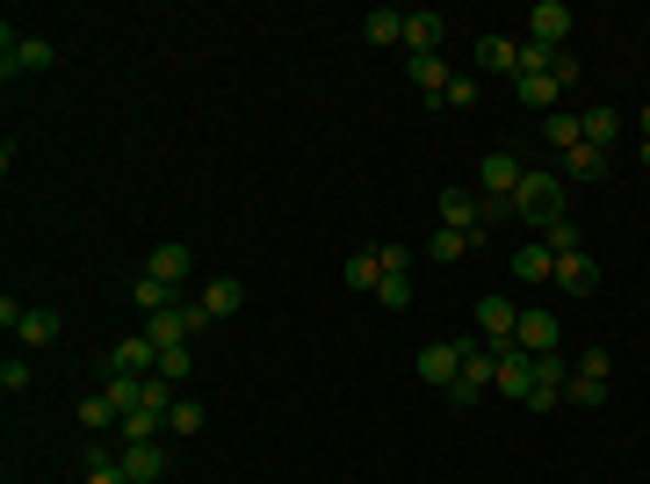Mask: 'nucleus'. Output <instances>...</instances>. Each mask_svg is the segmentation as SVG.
Wrapping results in <instances>:
<instances>
[{"mask_svg": "<svg viewBox=\"0 0 650 484\" xmlns=\"http://www.w3.org/2000/svg\"><path fill=\"white\" fill-rule=\"evenodd\" d=\"M564 173H542V167H528L520 173V189H514V217H528L535 232H549L557 217H571V203H564Z\"/></svg>", "mask_w": 650, "mask_h": 484, "instance_id": "nucleus-1", "label": "nucleus"}, {"mask_svg": "<svg viewBox=\"0 0 650 484\" xmlns=\"http://www.w3.org/2000/svg\"><path fill=\"white\" fill-rule=\"evenodd\" d=\"M58 44L52 36H22L15 22H0V80H22V72H52Z\"/></svg>", "mask_w": 650, "mask_h": 484, "instance_id": "nucleus-2", "label": "nucleus"}, {"mask_svg": "<svg viewBox=\"0 0 650 484\" xmlns=\"http://www.w3.org/2000/svg\"><path fill=\"white\" fill-rule=\"evenodd\" d=\"M607 347H593V354H579V362H571V383H564V398L571 405H585V413H599V405H607Z\"/></svg>", "mask_w": 650, "mask_h": 484, "instance_id": "nucleus-3", "label": "nucleus"}, {"mask_svg": "<svg viewBox=\"0 0 650 484\" xmlns=\"http://www.w3.org/2000/svg\"><path fill=\"white\" fill-rule=\"evenodd\" d=\"M520 173H528V159H514V153H484V167H478V195H484V203H514Z\"/></svg>", "mask_w": 650, "mask_h": 484, "instance_id": "nucleus-4", "label": "nucleus"}, {"mask_svg": "<svg viewBox=\"0 0 650 484\" xmlns=\"http://www.w3.org/2000/svg\"><path fill=\"white\" fill-rule=\"evenodd\" d=\"M492 391H506L514 405H528V391H535V354H528V347H498V376H492Z\"/></svg>", "mask_w": 650, "mask_h": 484, "instance_id": "nucleus-5", "label": "nucleus"}, {"mask_svg": "<svg viewBox=\"0 0 650 484\" xmlns=\"http://www.w3.org/2000/svg\"><path fill=\"white\" fill-rule=\"evenodd\" d=\"M564 383H571V362H564V354H535V391H528V405H535V413H557V405H564Z\"/></svg>", "mask_w": 650, "mask_h": 484, "instance_id": "nucleus-6", "label": "nucleus"}, {"mask_svg": "<svg viewBox=\"0 0 650 484\" xmlns=\"http://www.w3.org/2000/svg\"><path fill=\"white\" fill-rule=\"evenodd\" d=\"M441 232H462V239H478V232H484V195H470V189H441Z\"/></svg>", "mask_w": 650, "mask_h": 484, "instance_id": "nucleus-7", "label": "nucleus"}, {"mask_svg": "<svg viewBox=\"0 0 650 484\" xmlns=\"http://www.w3.org/2000/svg\"><path fill=\"white\" fill-rule=\"evenodd\" d=\"M564 36H571V8H564V0H535V8H528V44L564 52Z\"/></svg>", "mask_w": 650, "mask_h": 484, "instance_id": "nucleus-8", "label": "nucleus"}, {"mask_svg": "<svg viewBox=\"0 0 650 484\" xmlns=\"http://www.w3.org/2000/svg\"><path fill=\"white\" fill-rule=\"evenodd\" d=\"M109 369H116V376H159V347L145 340V326H137L131 340L109 347Z\"/></svg>", "mask_w": 650, "mask_h": 484, "instance_id": "nucleus-9", "label": "nucleus"}, {"mask_svg": "<svg viewBox=\"0 0 650 484\" xmlns=\"http://www.w3.org/2000/svg\"><path fill=\"white\" fill-rule=\"evenodd\" d=\"M514 326H520V304H514V296H484V304H478V340L514 347Z\"/></svg>", "mask_w": 650, "mask_h": 484, "instance_id": "nucleus-10", "label": "nucleus"}, {"mask_svg": "<svg viewBox=\"0 0 650 484\" xmlns=\"http://www.w3.org/2000/svg\"><path fill=\"white\" fill-rule=\"evenodd\" d=\"M549 282H557L564 296H593L599 290V260L585 254V246H579V254H557V275H549Z\"/></svg>", "mask_w": 650, "mask_h": 484, "instance_id": "nucleus-11", "label": "nucleus"}, {"mask_svg": "<svg viewBox=\"0 0 650 484\" xmlns=\"http://www.w3.org/2000/svg\"><path fill=\"white\" fill-rule=\"evenodd\" d=\"M116 463H123V477H131V484H159V477H167V449H159V441H123Z\"/></svg>", "mask_w": 650, "mask_h": 484, "instance_id": "nucleus-12", "label": "nucleus"}, {"mask_svg": "<svg viewBox=\"0 0 650 484\" xmlns=\"http://www.w3.org/2000/svg\"><path fill=\"white\" fill-rule=\"evenodd\" d=\"M456 376H462V347H456V340H434V347H419V383L448 391Z\"/></svg>", "mask_w": 650, "mask_h": 484, "instance_id": "nucleus-13", "label": "nucleus"}, {"mask_svg": "<svg viewBox=\"0 0 650 484\" xmlns=\"http://www.w3.org/2000/svg\"><path fill=\"white\" fill-rule=\"evenodd\" d=\"M557 312H520V326H514V347H528V354H557Z\"/></svg>", "mask_w": 650, "mask_h": 484, "instance_id": "nucleus-14", "label": "nucleus"}, {"mask_svg": "<svg viewBox=\"0 0 650 484\" xmlns=\"http://www.w3.org/2000/svg\"><path fill=\"white\" fill-rule=\"evenodd\" d=\"M441 30H448V22L434 15V8H412V15H405V52L412 58H434V52H441Z\"/></svg>", "mask_w": 650, "mask_h": 484, "instance_id": "nucleus-15", "label": "nucleus"}, {"mask_svg": "<svg viewBox=\"0 0 650 484\" xmlns=\"http://www.w3.org/2000/svg\"><path fill=\"white\" fill-rule=\"evenodd\" d=\"M557 94H564V87H557V72H514V102L520 109H557Z\"/></svg>", "mask_w": 650, "mask_h": 484, "instance_id": "nucleus-16", "label": "nucleus"}, {"mask_svg": "<svg viewBox=\"0 0 650 484\" xmlns=\"http://www.w3.org/2000/svg\"><path fill=\"white\" fill-rule=\"evenodd\" d=\"M579 138L607 153V145L621 138V109H615V102H593V109H585V116H579Z\"/></svg>", "mask_w": 650, "mask_h": 484, "instance_id": "nucleus-17", "label": "nucleus"}, {"mask_svg": "<svg viewBox=\"0 0 650 484\" xmlns=\"http://www.w3.org/2000/svg\"><path fill=\"white\" fill-rule=\"evenodd\" d=\"M189 260H195L189 246L167 239V246H153V254H145V275H159V282H173V290H181V282H189Z\"/></svg>", "mask_w": 650, "mask_h": 484, "instance_id": "nucleus-18", "label": "nucleus"}, {"mask_svg": "<svg viewBox=\"0 0 650 484\" xmlns=\"http://www.w3.org/2000/svg\"><path fill=\"white\" fill-rule=\"evenodd\" d=\"M340 282H347L355 296H377V290H383V260H377V246H369V254H347Z\"/></svg>", "mask_w": 650, "mask_h": 484, "instance_id": "nucleus-19", "label": "nucleus"}, {"mask_svg": "<svg viewBox=\"0 0 650 484\" xmlns=\"http://www.w3.org/2000/svg\"><path fill=\"white\" fill-rule=\"evenodd\" d=\"M506 268H514V282H549V275H557V254H549L542 239H528L514 260H506Z\"/></svg>", "mask_w": 650, "mask_h": 484, "instance_id": "nucleus-20", "label": "nucleus"}, {"mask_svg": "<svg viewBox=\"0 0 650 484\" xmlns=\"http://www.w3.org/2000/svg\"><path fill=\"white\" fill-rule=\"evenodd\" d=\"M131 304L153 318V312H173V304H181V290H173V282H159V275H137V282H131Z\"/></svg>", "mask_w": 650, "mask_h": 484, "instance_id": "nucleus-21", "label": "nucleus"}, {"mask_svg": "<svg viewBox=\"0 0 650 484\" xmlns=\"http://www.w3.org/2000/svg\"><path fill=\"white\" fill-rule=\"evenodd\" d=\"M58 326H66L58 312H44V304H30V312H22V326H15V340H22V347H52V340H58Z\"/></svg>", "mask_w": 650, "mask_h": 484, "instance_id": "nucleus-22", "label": "nucleus"}, {"mask_svg": "<svg viewBox=\"0 0 650 484\" xmlns=\"http://www.w3.org/2000/svg\"><path fill=\"white\" fill-rule=\"evenodd\" d=\"M564 181H607V153L579 138V145L564 153Z\"/></svg>", "mask_w": 650, "mask_h": 484, "instance_id": "nucleus-23", "label": "nucleus"}, {"mask_svg": "<svg viewBox=\"0 0 650 484\" xmlns=\"http://www.w3.org/2000/svg\"><path fill=\"white\" fill-rule=\"evenodd\" d=\"M361 36H369V44H405V8H369V15H361Z\"/></svg>", "mask_w": 650, "mask_h": 484, "instance_id": "nucleus-24", "label": "nucleus"}, {"mask_svg": "<svg viewBox=\"0 0 650 484\" xmlns=\"http://www.w3.org/2000/svg\"><path fill=\"white\" fill-rule=\"evenodd\" d=\"M239 304H246V282H239V275H217V282L203 290V312H210V318H232Z\"/></svg>", "mask_w": 650, "mask_h": 484, "instance_id": "nucleus-25", "label": "nucleus"}, {"mask_svg": "<svg viewBox=\"0 0 650 484\" xmlns=\"http://www.w3.org/2000/svg\"><path fill=\"white\" fill-rule=\"evenodd\" d=\"M412 80H419V94H427V102H441V94H448V80H456V72H448V58L434 52V58H412Z\"/></svg>", "mask_w": 650, "mask_h": 484, "instance_id": "nucleus-26", "label": "nucleus"}, {"mask_svg": "<svg viewBox=\"0 0 650 484\" xmlns=\"http://www.w3.org/2000/svg\"><path fill=\"white\" fill-rule=\"evenodd\" d=\"M478 66L484 72H520V44H514V36H484V44H478Z\"/></svg>", "mask_w": 650, "mask_h": 484, "instance_id": "nucleus-27", "label": "nucleus"}, {"mask_svg": "<svg viewBox=\"0 0 650 484\" xmlns=\"http://www.w3.org/2000/svg\"><path fill=\"white\" fill-rule=\"evenodd\" d=\"M123 441H159L167 434V413H153V405H137V413H123Z\"/></svg>", "mask_w": 650, "mask_h": 484, "instance_id": "nucleus-28", "label": "nucleus"}, {"mask_svg": "<svg viewBox=\"0 0 650 484\" xmlns=\"http://www.w3.org/2000/svg\"><path fill=\"white\" fill-rule=\"evenodd\" d=\"M542 145L571 153V145H579V116H564V109H549V116H542Z\"/></svg>", "mask_w": 650, "mask_h": 484, "instance_id": "nucleus-29", "label": "nucleus"}, {"mask_svg": "<svg viewBox=\"0 0 650 484\" xmlns=\"http://www.w3.org/2000/svg\"><path fill=\"white\" fill-rule=\"evenodd\" d=\"M80 427H123V413L109 405V391H94V398H80Z\"/></svg>", "mask_w": 650, "mask_h": 484, "instance_id": "nucleus-30", "label": "nucleus"}, {"mask_svg": "<svg viewBox=\"0 0 650 484\" xmlns=\"http://www.w3.org/2000/svg\"><path fill=\"white\" fill-rule=\"evenodd\" d=\"M167 434H189V441H195V434H203V405H195V398H173Z\"/></svg>", "mask_w": 650, "mask_h": 484, "instance_id": "nucleus-31", "label": "nucleus"}, {"mask_svg": "<svg viewBox=\"0 0 650 484\" xmlns=\"http://www.w3.org/2000/svg\"><path fill=\"white\" fill-rule=\"evenodd\" d=\"M542 246H549V254H579V246H585V232L571 225V217H557V225L542 232Z\"/></svg>", "mask_w": 650, "mask_h": 484, "instance_id": "nucleus-32", "label": "nucleus"}, {"mask_svg": "<svg viewBox=\"0 0 650 484\" xmlns=\"http://www.w3.org/2000/svg\"><path fill=\"white\" fill-rule=\"evenodd\" d=\"M87 484H131V477H123V463H116V455H102V449H94V455H87Z\"/></svg>", "mask_w": 650, "mask_h": 484, "instance_id": "nucleus-33", "label": "nucleus"}, {"mask_svg": "<svg viewBox=\"0 0 650 484\" xmlns=\"http://www.w3.org/2000/svg\"><path fill=\"white\" fill-rule=\"evenodd\" d=\"M189 347H159V376H167V383H189Z\"/></svg>", "mask_w": 650, "mask_h": 484, "instance_id": "nucleus-34", "label": "nucleus"}, {"mask_svg": "<svg viewBox=\"0 0 650 484\" xmlns=\"http://www.w3.org/2000/svg\"><path fill=\"white\" fill-rule=\"evenodd\" d=\"M30 376H36V369H30V362H15V354L0 362V391H8V398H22V391H30Z\"/></svg>", "mask_w": 650, "mask_h": 484, "instance_id": "nucleus-35", "label": "nucleus"}, {"mask_svg": "<svg viewBox=\"0 0 650 484\" xmlns=\"http://www.w3.org/2000/svg\"><path fill=\"white\" fill-rule=\"evenodd\" d=\"M462 254H470L462 232H434V239H427V260H462Z\"/></svg>", "mask_w": 650, "mask_h": 484, "instance_id": "nucleus-36", "label": "nucleus"}, {"mask_svg": "<svg viewBox=\"0 0 650 484\" xmlns=\"http://www.w3.org/2000/svg\"><path fill=\"white\" fill-rule=\"evenodd\" d=\"M383 304H391V312H405V304H412V275H383Z\"/></svg>", "mask_w": 650, "mask_h": 484, "instance_id": "nucleus-37", "label": "nucleus"}, {"mask_svg": "<svg viewBox=\"0 0 650 484\" xmlns=\"http://www.w3.org/2000/svg\"><path fill=\"white\" fill-rule=\"evenodd\" d=\"M441 109H478V80H448Z\"/></svg>", "mask_w": 650, "mask_h": 484, "instance_id": "nucleus-38", "label": "nucleus"}, {"mask_svg": "<svg viewBox=\"0 0 650 484\" xmlns=\"http://www.w3.org/2000/svg\"><path fill=\"white\" fill-rule=\"evenodd\" d=\"M377 260H383V275H405V268H412V246H377Z\"/></svg>", "mask_w": 650, "mask_h": 484, "instance_id": "nucleus-39", "label": "nucleus"}, {"mask_svg": "<svg viewBox=\"0 0 650 484\" xmlns=\"http://www.w3.org/2000/svg\"><path fill=\"white\" fill-rule=\"evenodd\" d=\"M643 138H650V109H643Z\"/></svg>", "mask_w": 650, "mask_h": 484, "instance_id": "nucleus-40", "label": "nucleus"}, {"mask_svg": "<svg viewBox=\"0 0 650 484\" xmlns=\"http://www.w3.org/2000/svg\"><path fill=\"white\" fill-rule=\"evenodd\" d=\"M643 167H650V138H643Z\"/></svg>", "mask_w": 650, "mask_h": 484, "instance_id": "nucleus-41", "label": "nucleus"}]
</instances>
